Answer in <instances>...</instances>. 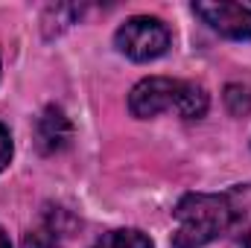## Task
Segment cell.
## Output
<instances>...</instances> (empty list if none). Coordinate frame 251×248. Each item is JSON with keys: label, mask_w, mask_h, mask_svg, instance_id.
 <instances>
[{"label": "cell", "mask_w": 251, "mask_h": 248, "mask_svg": "<svg viewBox=\"0 0 251 248\" xmlns=\"http://www.w3.org/2000/svg\"><path fill=\"white\" fill-rule=\"evenodd\" d=\"M128 108L134 117H143V120L155 117L161 111H178L181 117L196 120V117H204V111H207V94L196 82L152 76L131 88Z\"/></svg>", "instance_id": "cell-1"}, {"label": "cell", "mask_w": 251, "mask_h": 248, "mask_svg": "<svg viewBox=\"0 0 251 248\" xmlns=\"http://www.w3.org/2000/svg\"><path fill=\"white\" fill-rule=\"evenodd\" d=\"M173 216H176V231H173V246L176 248H204L216 237L228 234L225 196L187 193L176 204Z\"/></svg>", "instance_id": "cell-2"}, {"label": "cell", "mask_w": 251, "mask_h": 248, "mask_svg": "<svg viewBox=\"0 0 251 248\" xmlns=\"http://www.w3.org/2000/svg\"><path fill=\"white\" fill-rule=\"evenodd\" d=\"M114 44H117V50L123 56L134 59V62H152V59H158V56L167 53V47H170V29L158 18L137 15V18H128L123 26L117 29Z\"/></svg>", "instance_id": "cell-3"}, {"label": "cell", "mask_w": 251, "mask_h": 248, "mask_svg": "<svg viewBox=\"0 0 251 248\" xmlns=\"http://www.w3.org/2000/svg\"><path fill=\"white\" fill-rule=\"evenodd\" d=\"M193 12L225 38H251V9L243 3H193Z\"/></svg>", "instance_id": "cell-4"}, {"label": "cell", "mask_w": 251, "mask_h": 248, "mask_svg": "<svg viewBox=\"0 0 251 248\" xmlns=\"http://www.w3.org/2000/svg\"><path fill=\"white\" fill-rule=\"evenodd\" d=\"M228 234L243 248H251V184H237L225 193Z\"/></svg>", "instance_id": "cell-5"}, {"label": "cell", "mask_w": 251, "mask_h": 248, "mask_svg": "<svg viewBox=\"0 0 251 248\" xmlns=\"http://www.w3.org/2000/svg\"><path fill=\"white\" fill-rule=\"evenodd\" d=\"M70 134H73V128H70L62 108H56V105L44 108V114L35 123V143H38L41 155L62 152L64 146H67V140H70Z\"/></svg>", "instance_id": "cell-6"}, {"label": "cell", "mask_w": 251, "mask_h": 248, "mask_svg": "<svg viewBox=\"0 0 251 248\" xmlns=\"http://www.w3.org/2000/svg\"><path fill=\"white\" fill-rule=\"evenodd\" d=\"M94 248H152V240L134 228H123V231H111L102 240H97Z\"/></svg>", "instance_id": "cell-7"}, {"label": "cell", "mask_w": 251, "mask_h": 248, "mask_svg": "<svg viewBox=\"0 0 251 248\" xmlns=\"http://www.w3.org/2000/svg\"><path fill=\"white\" fill-rule=\"evenodd\" d=\"M59 225H56V219H53V213L38 225V228H32L26 237H24V246L21 248H56L59 246Z\"/></svg>", "instance_id": "cell-8"}, {"label": "cell", "mask_w": 251, "mask_h": 248, "mask_svg": "<svg viewBox=\"0 0 251 248\" xmlns=\"http://www.w3.org/2000/svg\"><path fill=\"white\" fill-rule=\"evenodd\" d=\"M225 105L231 114L246 117L251 111V88L249 85H228L225 88Z\"/></svg>", "instance_id": "cell-9"}, {"label": "cell", "mask_w": 251, "mask_h": 248, "mask_svg": "<svg viewBox=\"0 0 251 248\" xmlns=\"http://www.w3.org/2000/svg\"><path fill=\"white\" fill-rule=\"evenodd\" d=\"M9 161H12V137H9V128L0 123V170H6Z\"/></svg>", "instance_id": "cell-10"}, {"label": "cell", "mask_w": 251, "mask_h": 248, "mask_svg": "<svg viewBox=\"0 0 251 248\" xmlns=\"http://www.w3.org/2000/svg\"><path fill=\"white\" fill-rule=\"evenodd\" d=\"M0 248H12V246H9V237L3 234V228H0Z\"/></svg>", "instance_id": "cell-11"}]
</instances>
